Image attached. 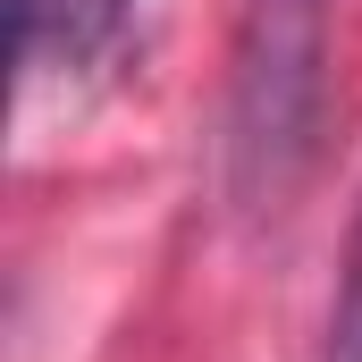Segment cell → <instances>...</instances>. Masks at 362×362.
<instances>
[{
  "label": "cell",
  "instance_id": "cell-1",
  "mask_svg": "<svg viewBox=\"0 0 362 362\" xmlns=\"http://www.w3.org/2000/svg\"><path fill=\"white\" fill-rule=\"evenodd\" d=\"M329 127V0H245L228 68V194L262 219L286 211Z\"/></svg>",
  "mask_w": 362,
  "mask_h": 362
},
{
  "label": "cell",
  "instance_id": "cell-2",
  "mask_svg": "<svg viewBox=\"0 0 362 362\" xmlns=\"http://www.w3.org/2000/svg\"><path fill=\"white\" fill-rule=\"evenodd\" d=\"M135 25V0H17V59L25 68H93L127 42Z\"/></svg>",
  "mask_w": 362,
  "mask_h": 362
},
{
  "label": "cell",
  "instance_id": "cell-3",
  "mask_svg": "<svg viewBox=\"0 0 362 362\" xmlns=\"http://www.w3.org/2000/svg\"><path fill=\"white\" fill-rule=\"evenodd\" d=\"M329 362H362V202L346 228V262H337V303H329Z\"/></svg>",
  "mask_w": 362,
  "mask_h": 362
}]
</instances>
